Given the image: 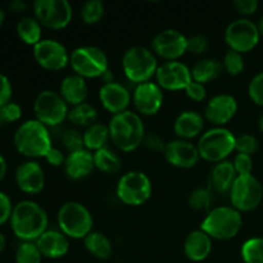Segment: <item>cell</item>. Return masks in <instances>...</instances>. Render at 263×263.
<instances>
[{
    "label": "cell",
    "instance_id": "obj_9",
    "mask_svg": "<svg viewBox=\"0 0 263 263\" xmlns=\"http://www.w3.org/2000/svg\"><path fill=\"white\" fill-rule=\"evenodd\" d=\"M153 185L146 174L141 171H128L120 177L116 187L118 199L127 205H143L151 198Z\"/></svg>",
    "mask_w": 263,
    "mask_h": 263
},
{
    "label": "cell",
    "instance_id": "obj_28",
    "mask_svg": "<svg viewBox=\"0 0 263 263\" xmlns=\"http://www.w3.org/2000/svg\"><path fill=\"white\" fill-rule=\"evenodd\" d=\"M192 77L194 81L205 85L217 79L223 71L222 62L213 58H204L198 61L192 67Z\"/></svg>",
    "mask_w": 263,
    "mask_h": 263
},
{
    "label": "cell",
    "instance_id": "obj_11",
    "mask_svg": "<svg viewBox=\"0 0 263 263\" xmlns=\"http://www.w3.org/2000/svg\"><path fill=\"white\" fill-rule=\"evenodd\" d=\"M230 202L239 212H251L256 210L262 202L263 187L257 177L253 175L238 176L231 186Z\"/></svg>",
    "mask_w": 263,
    "mask_h": 263
},
{
    "label": "cell",
    "instance_id": "obj_1",
    "mask_svg": "<svg viewBox=\"0 0 263 263\" xmlns=\"http://www.w3.org/2000/svg\"><path fill=\"white\" fill-rule=\"evenodd\" d=\"M48 213L33 200H21L13 208L10 226L18 239L23 241L37 240L48 230Z\"/></svg>",
    "mask_w": 263,
    "mask_h": 263
},
{
    "label": "cell",
    "instance_id": "obj_7",
    "mask_svg": "<svg viewBox=\"0 0 263 263\" xmlns=\"http://www.w3.org/2000/svg\"><path fill=\"white\" fill-rule=\"evenodd\" d=\"M236 136L226 127L213 128L202 134L197 146L200 158L213 163H220L226 161L229 156L235 151Z\"/></svg>",
    "mask_w": 263,
    "mask_h": 263
},
{
    "label": "cell",
    "instance_id": "obj_23",
    "mask_svg": "<svg viewBox=\"0 0 263 263\" xmlns=\"http://www.w3.org/2000/svg\"><path fill=\"white\" fill-rule=\"evenodd\" d=\"M64 172L72 180L86 179L94 171V154L87 149L68 153L64 162Z\"/></svg>",
    "mask_w": 263,
    "mask_h": 263
},
{
    "label": "cell",
    "instance_id": "obj_54",
    "mask_svg": "<svg viewBox=\"0 0 263 263\" xmlns=\"http://www.w3.org/2000/svg\"><path fill=\"white\" fill-rule=\"evenodd\" d=\"M4 20H5V13H4V10L0 8V27H2V25L4 23Z\"/></svg>",
    "mask_w": 263,
    "mask_h": 263
},
{
    "label": "cell",
    "instance_id": "obj_48",
    "mask_svg": "<svg viewBox=\"0 0 263 263\" xmlns=\"http://www.w3.org/2000/svg\"><path fill=\"white\" fill-rule=\"evenodd\" d=\"M12 98V85L5 74L0 73V108L10 102Z\"/></svg>",
    "mask_w": 263,
    "mask_h": 263
},
{
    "label": "cell",
    "instance_id": "obj_19",
    "mask_svg": "<svg viewBox=\"0 0 263 263\" xmlns=\"http://www.w3.org/2000/svg\"><path fill=\"white\" fill-rule=\"evenodd\" d=\"M238 112V102L230 94H217L211 98L204 108V118L218 127H225L235 117Z\"/></svg>",
    "mask_w": 263,
    "mask_h": 263
},
{
    "label": "cell",
    "instance_id": "obj_47",
    "mask_svg": "<svg viewBox=\"0 0 263 263\" xmlns=\"http://www.w3.org/2000/svg\"><path fill=\"white\" fill-rule=\"evenodd\" d=\"M234 8L243 15H251L257 12L259 3L257 0H235L233 3Z\"/></svg>",
    "mask_w": 263,
    "mask_h": 263
},
{
    "label": "cell",
    "instance_id": "obj_26",
    "mask_svg": "<svg viewBox=\"0 0 263 263\" xmlns=\"http://www.w3.org/2000/svg\"><path fill=\"white\" fill-rule=\"evenodd\" d=\"M59 94L62 95L66 103L71 107L82 104L86 102L89 95V86H87L86 79L79 76V74H68L64 77L61 82Z\"/></svg>",
    "mask_w": 263,
    "mask_h": 263
},
{
    "label": "cell",
    "instance_id": "obj_16",
    "mask_svg": "<svg viewBox=\"0 0 263 263\" xmlns=\"http://www.w3.org/2000/svg\"><path fill=\"white\" fill-rule=\"evenodd\" d=\"M192 81V69L180 61L164 62L163 64H159L157 69L156 82L162 90H185Z\"/></svg>",
    "mask_w": 263,
    "mask_h": 263
},
{
    "label": "cell",
    "instance_id": "obj_22",
    "mask_svg": "<svg viewBox=\"0 0 263 263\" xmlns=\"http://www.w3.org/2000/svg\"><path fill=\"white\" fill-rule=\"evenodd\" d=\"M43 257L49 259H58L69 252V238L61 230H46L35 241Z\"/></svg>",
    "mask_w": 263,
    "mask_h": 263
},
{
    "label": "cell",
    "instance_id": "obj_25",
    "mask_svg": "<svg viewBox=\"0 0 263 263\" xmlns=\"http://www.w3.org/2000/svg\"><path fill=\"white\" fill-rule=\"evenodd\" d=\"M204 116L197 110H184L176 117L174 123V131L177 139L189 140L199 136L204 128Z\"/></svg>",
    "mask_w": 263,
    "mask_h": 263
},
{
    "label": "cell",
    "instance_id": "obj_37",
    "mask_svg": "<svg viewBox=\"0 0 263 263\" xmlns=\"http://www.w3.org/2000/svg\"><path fill=\"white\" fill-rule=\"evenodd\" d=\"M15 263H41L43 254L32 241H23L15 251Z\"/></svg>",
    "mask_w": 263,
    "mask_h": 263
},
{
    "label": "cell",
    "instance_id": "obj_14",
    "mask_svg": "<svg viewBox=\"0 0 263 263\" xmlns=\"http://www.w3.org/2000/svg\"><path fill=\"white\" fill-rule=\"evenodd\" d=\"M66 46L54 39H43L33 46V58L40 67L48 71H61L69 64Z\"/></svg>",
    "mask_w": 263,
    "mask_h": 263
},
{
    "label": "cell",
    "instance_id": "obj_15",
    "mask_svg": "<svg viewBox=\"0 0 263 263\" xmlns=\"http://www.w3.org/2000/svg\"><path fill=\"white\" fill-rule=\"evenodd\" d=\"M187 37L179 30L166 28L154 36L152 41V51L156 55L168 61H179L186 53Z\"/></svg>",
    "mask_w": 263,
    "mask_h": 263
},
{
    "label": "cell",
    "instance_id": "obj_6",
    "mask_svg": "<svg viewBox=\"0 0 263 263\" xmlns=\"http://www.w3.org/2000/svg\"><path fill=\"white\" fill-rule=\"evenodd\" d=\"M58 226L69 239H85L92 231L91 212L80 202H67L58 211Z\"/></svg>",
    "mask_w": 263,
    "mask_h": 263
},
{
    "label": "cell",
    "instance_id": "obj_17",
    "mask_svg": "<svg viewBox=\"0 0 263 263\" xmlns=\"http://www.w3.org/2000/svg\"><path fill=\"white\" fill-rule=\"evenodd\" d=\"M163 90L157 82L148 81L136 85L133 92V103L140 116H154L163 105Z\"/></svg>",
    "mask_w": 263,
    "mask_h": 263
},
{
    "label": "cell",
    "instance_id": "obj_8",
    "mask_svg": "<svg viewBox=\"0 0 263 263\" xmlns=\"http://www.w3.org/2000/svg\"><path fill=\"white\" fill-rule=\"evenodd\" d=\"M69 66L74 73L84 79H102L103 74L109 69V62L103 49L84 45L72 50Z\"/></svg>",
    "mask_w": 263,
    "mask_h": 263
},
{
    "label": "cell",
    "instance_id": "obj_10",
    "mask_svg": "<svg viewBox=\"0 0 263 263\" xmlns=\"http://www.w3.org/2000/svg\"><path fill=\"white\" fill-rule=\"evenodd\" d=\"M33 112L36 120L44 123L46 127H55L67 120L69 108L59 92L44 90L33 102Z\"/></svg>",
    "mask_w": 263,
    "mask_h": 263
},
{
    "label": "cell",
    "instance_id": "obj_18",
    "mask_svg": "<svg viewBox=\"0 0 263 263\" xmlns=\"http://www.w3.org/2000/svg\"><path fill=\"white\" fill-rule=\"evenodd\" d=\"M163 154L166 161L171 166L184 170L195 167L200 159L198 146L194 145L192 141L182 140V139H176L166 143Z\"/></svg>",
    "mask_w": 263,
    "mask_h": 263
},
{
    "label": "cell",
    "instance_id": "obj_40",
    "mask_svg": "<svg viewBox=\"0 0 263 263\" xmlns=\"http://www.w3.org/2000/svg\"><path fill=\"white\" fill-rule=\"evenodd\" d=\"M259 148V141L258 139L251 134H243V135L236 136L235 140V151L241 154H252L256 153Z\"/></svg>",
    "mask_w": 263,
    "mask_h": 263
},
{
    "label": "cell",
    "instance_id": "obj_51",
    "mask_svg": "<svg viewBox=\"0 0 263 263\" xmlns=\"http://www.w3.org/2000/svg\"><path fill=\"white\" fill-rule=\"evenodd\" d=\"M9 8L12 10H14V12H25L27 9V4L25 2H22V0H14V2H12L9 4Z\"/></svg>",
    "mask_w": 263,
    "mask_h": 263
},
{
    "label": "cell",
    "instance_id": "obj_33",
    "mask_svg": "<svg viewBox=\"0 0 263 263\" xmlns=\"http://www.w3.org/2000/svg\"><path fill=\"white\" fill-rule=\"evenodd\" d=\"M92 154H94L95 168L104 174H117L122 167V161H121L120 156L107 146Z\"/></svg>",
    "mask_w": 263,
    "mask_h": 263
},
{
    "label": "cell",
    "instance_id": "obj_45",
    "mask_svg": "<svg viewBox=\"0 0 263 263\" xmlns=\"http://www.w3.org/2000/svg\"><path fill=\"white\" fill-rule=\"evenodd\" d=\"M185 92H186L187 97L192 100H194V102H203V100L205 99V97H207L205 85L194 81V80L187 85V87L185 89Z\"/></svg>",
    "mask_w": 263,
    "mask_h": 263
},
{
    "label": "cell",
    "instance_id": "obj_57",
    "mask_svg": "<svg viewBox=\"0 0 263 263\" xmlns=\"http://www.w3.org/2000/svg\"><path fill=\"white\" fill-rule=\"evenodd\" d=\"M2 123H4V121H3V117H2V113H0V126H2Z\"/></svg>",
    "mask_w": 263,
    "mask_h": 263
},
{
    "label": "cell",
    "instance_id": "obj_39",
    "mask_svg": "<svg viewBox=\"0 0 263 263\" xmlns=\"http://www.w3.org/2000/svg\"><path fill=\"white\" fill-rule=\"evenodd\" d=\"M62 144L64 145V148L69 152V153H73V152H79L85 149L84 145V136L76 128H68V130H64L63 134L61 136Z\"/></svg>",
    "mask_w": 263,
    "mask_h": 263
},
{
    "label": "cell",
    "instance_id": "obj_42",
    "mask_svg": "<svg viewBox=\"0 0 263 263\" xmlns=\"http://www.w3.org/2000/svg\"><path fill=\"white\" fill-rule=\"evenodd\" d=\"M233 164L238 176L252 175V171H253V159H252V156L238 153L235 158H234Z\"/></svg>",
    "mask_w": 263,
    "mask_h": 263
},
{
    "label": "cell",
    "instance_id": "obj_29",
    "mask_svg": "<svg viewBox=\"0 0 263 263\" xmlns=\"http://www.w3.org/2000/svg\"><path fill=\"white\" fill-rule=\"evenodd\" d=\"M82 136H84L85 149H87L91 153L92 152L95 153V152L105 148L108 140H110L109 127L104 123L97 122L90 126V127L85 128Z\"/></svg>",
    "mask_w": 263,
    "mask_h": 263
},
{
    "label": "cell",
    "instance_id": "obj_4",
    "mask_svg": "<svg viewBox=\"0 0 263 263\" xmlns=\"http://www.w3.org/2000/svg\"><path fill=\"white\" fill-rule=\"evenodd\" d=\"M243 226L241 212L233 205L215 207L207 213L200 229L215 240H230L235 238Z\"/></svg>",
    "mask_w": 263,
    "mask_h": 263
},
{
    "label": "cell",
    "instance_id": "obj_3",
    "mask_svg": "<svg viewBox=\"0 0 263 263\" xmlns=\"http://www.w3.org/2000/svg\"><path fill=\"white\" fill-rule=\"evenodd\" d=\"M14 146L21 154L28 158H45L53 146L49 127L36 118L26 121L15 131Z\"/></svg>",
    "mask_w": 263,
    "mask_h": 263
},
{
    "label": "cell",
    "instance_id": "obj_30",
    "mask_svg": "<svg viewBox=\"0 0 263 263\" xmlns=\"http://www.w3.org/2000/svg\"><path fill=\"white\" fill-rule=\"evenodd\" d=\"M84 244L87 252L99 259H108L113 253L112 241L105 234L99 231H91L84 239Z\"/></svg>",
    "mask_w": 263,
    "mask_h": 263
},
{
    "label": "cell",
    "instance_id": "obj_34",
    "mask_svg": "<svg viewBox=\"0 0 263 263\" xmlns=\"http://www.w3.org/2000/svg\"><path fill=\"white\" fill-rule=\"evenodd\" d=\"M240 254L244 263H263V238L256 236L244 241Z\"/></svg>",
    "mask_w": 263,
    "mask_h": 263
},
{
    "label": "cell",
    "instance_id": "obj_56",
    "mask_svg": "<svg viewBox=\"0 0 263 263\" xmlns=\"http://www.w3.org/2000/svg\"><path fill=\"white\" fill-rule=\"evenodd\" d=\"M259 128H261V131L263 133V116L261 117V120H259Z\"/></svg>",
    "mask_w": 263,
    "mask_h": 263
},
{
    "label": "cell",
    "instance_id": "obj_53",
    "mask_svg": "<svg viewBox=\"0 0 263 263\" xmlns=\"http://www.w3.org/2000/svg\"><path fill=\"white\" fill-rule=\"evenodd\" d=\"M5 244H7V240H5V236H4V234H3L2 231H0V253H2V252L4 251Z\"/></svg>",
    "mask_w": 263,
    "mask_h": 263
},
{
    "label": "cell",
    "instance_id": "obj_31",
    "mask_svg": "<svg viewBox=\"0 0 263 263\" xmlns=\"http://www.w3.org/2000/svg\"><path fill=\"white\" fill-rule=\"evenodd\" d=\"M67 120L77 127L87 128L98 122V110L94 105L85 102L82 104L71 107Z\"/></svg>",
    "mask_w": 263,
    "mask_h": 263
},
{
    "label": "cell",
    "instance_id": "obj_52",
    "mask_svg": "<svg viewBox=\"0 0 263 263\" xmlns=\"http://www.w3.org/2000/svg\"><path fill=\"white\" fill-rule=\"evenodd\" d=\"M5 174H7V161H5L4 157L0 154V181L4 179Z\"/></svg>",
    "mask_w": 263,
    "mask_h": 263
},
{
    "label": "cell",
    "instance_id": "obj_43",
    "mask_svg": "<svg viewBox=\"0 0 263 263\" xmlns=\"http://www.w3.org/2000/svg\"><path fill=\"white\" fill-rule=\"evenodd\" d=\"M210 48V41L205 36L203 35H194L187 37V46L186 50L189 53L195 54V55H200V54H204L205 51Z\"/></svg>",
    "mask_w": 263,
    "mask_h": 263
},
{
    "label": "cell",
    "instance_id": "obj_21",
    "mask_svg": "<svg viewBox=\"0 0 263 263\" xmlns=\"http://www.w3.org/2000/svg\"><path fill=\"white\" fill-rule=\"evenodd\" d=\"M17 186L27 194H39L45 186V174L37 162L28 161L20 164L15 171Z\"/></svg>",
    "mask_w": 263,
    "mask_h": 263
},
{
    "label": "cell",
    "instance_id": "obj_36",
    "mask_svg": "<svg viewBox=\"0 0 263 263\" xmlns=\"http://www.w3.org/2000/svg\"><path fill=\"white\" fill-rule=\"evenodd\" d=\"M105 8L100 0H87L82 4L80 14L86 25H95L103 18Z\"/></svg>",
    "mask_w": 263,
    "mask_h": 263
},
{
    "label": "cell",
    "instance_id": "obj_55",
    "mask_svg": "<svg viewBox=\"0 0 263 263\" xmlns=\"http://www.w3.org/2000/svg\"><path fill=\"white\" fill-rule=\"evenodd\" d=\"M258 28H259V32H261V35H263V15H262L261 21H259V23H258Z\"/></svg>",
    "mask_w": 263,
    "mask_h": 263
},
{
    "label": "cell",
    "instance_id": "obj_20",
    "mask_svg": "<svg viewBox=\"0 0 263 263\" xmlns=\"http://www.w3.org/2000/svg\"><path fill=\"white\" fill-rule=\"evenodd\" d=\"M131 92L125 85L120 82H108L103 84L99 89V100L105 110L112 113L113 116L127 110L130 105Z\"/></svg>",
    "mask_w": 263,
    "mask_h": 263
},
{
    "label": "cell",
    "instance_id": "obj_12",
    "mask_svg": "<svg viewBox=\"0 0 263 263\" xmlns=\"http://www.w3.org/2000/svg\"><path fill=\"white\" fill-rule=\"evenodd\" d=\"M261 32L258 25L249 18H238L231 21L225 30V41L229 49L238 53H248L259 43Z\"/></svg>",
    "mask_w": 263,
    "mask_h": 263
},
{
    "label": "cell",
    "instance_id": "obj_27",
    "mask_svg": "<svg viewBox=\"0 0 263 263\" xmlns=\"http://www.w3.org/2000/svg\"><path fill=\"white\" fill-rule=\"evenodd\" d=\"M238 177L235 168H234L233 162L222 161L220 163H216L211 172V185L215 187L218 193H229L234 181Z\"/></svg>",
    "mask_w": 263,
    "mask_h": 263
},
{
    "label": "cell",
    "instance_id": "obj_41",
    "mask_svg": "<svg viewBox=\"0 0 263 263\" xmlns=\"http://www.w3.org/2000/svg\"><path fill=\"white\" fill-rule=\"evenodd\" d=\"M248 94L254 104L263 107V71L251 80L248 85Z\"/></svg>",
    "mask_w": 263,
    "mask_h": 263
},
{
    "label": "cell",
    "instance_id": "obj_32",
    "mask_svg": "<svg viewBox=\"0 0 263 263\" xmlns=\"http://www.w3.org/2000/svg\"><path fill=\"white\" fill-rule=\"evenodd\" d=\"M41 31L43 28H41L40 22L35 17H23L17 23L18 36L27 45L35 46L36 44L43 40Z\"/></svg>",
    "mask_w": 263,
    "mask_h": 263
},
{
    "label": "cell",
    "instance_id": "obj_2",
    "mask_svg": "<svg viewBox=\"0 0 263 263\" xmlns=\"http://www.w3.org/2000/svg\"><path fill=\"white\" fill-rule=\"evenodd\" d=\"M108 127L110 141L116 148L126 153L138 149L144 143L146 135L141 116L128 109L112 116Z\"/></svg>",
    "mask_w": 263,
    "mask_h": 263
},
{
    "label": "cell",
    "instance_id": "obj_44",
    "mask_svg": "<svg viewBox=\"0 0 263 263\" xmlns=\"http://www.w3.org/2000/svg\"><path fill=\"white\" fill-rule=\"evenodd\" d=\"M0 113L4 122H15L22 117V108L14 102H9L0 108Z\"/></svg>",
    "mask_w": 263,
    "mask_h": 263
},
{
    "label": "cell",
    "instance_id": "obj_24",
    "mask_svg": "<svg viewBox=\"0 0 263 263\" xmlns=\"http://www.w3.org/2000/svg\"><path fill=\"white\" fill-rule=\"evenodd\" d=\"M213 239L207 233L199 229L194 230L185 238L184 253L192 262H203L212 252Z\"/></svg>",
    "mask_w": 263,
    "mask_h": 263
},
{
    "label": "cell",
    "instance_id": "obj_50",
    "mask_svg": "<svg viewBox=\"0 0 263 263\" xmlns=\"http://www.w3.org/2000/svg\"><path fill=\"white\" fill-rule=\"evenodd\" d=\"M66 157L67 156H64L63 152H62L61 149L55 148V146H51V149L45 156V159L48 161L49 164H51V166L59 167V166H64Z\"/></svg>",
    "mask_w": 263,
    "mask_h": 263
},
{
    "label": "cell",
    "instance_id": "obj_38",
    "mask_svg": "<svg viewBox=\"0 0 263 263\" xmlns=\"http://www.w3.org/2000/svg\"><path fill=\"white\" fill-rule=\"evenodd\" d=\"M222 67L231 76L240 74L244 71V68H246V62H244L243 54L229 49L225 53V55H223Z\"/></svg>",
    "mask_w": 263,
    "mask_h": 263
},
{
    "label": "cell",
    "instance_id": "obj_5",
    "mask_svg": "<svg viewBox=\"0 0 263 263\" xmlns=\"http://www.w3.org/2000/svg\"><path fill=\"white\" fill-rule=\"evenodd\" d=\"M159 64L157 55L144 46H131L122 57V69L134 84H144L156 77Z\"/></svg>",
    "mask_w": 263,
    "mask_h": 263
},
{
    "label": "cell",
    "instance_id": "obj_49",
    "mask_svg": "<svg viewBox=\"0 0 263 263\" xmlns=\"http://www.w3.org/2000/svg\"><path fill=\"white\" fill-rule=\"evenodd\" d=\"M143 144L153 152H163L164 148H166V143L157 134H148V135H145Z\"/></svg>",
    "mask_w": 263,
    "mask_h": 263
},
{
    "label": "cell",
    "instance_id": "obj_35",
    "mask_svg": "<svg viewBox=\"0 0 263 263\" xmlns=\"http://www.w3.org/2000/svg\"><path fill=\"white\" fill-rule=\"evenodd\" d=\"M190 208L195 211H199V212H210L212 208V193L208 187H197V189L193 190L189 195V199H187Z\"/></svg>",
    "mask_w": 263,
    "mask_h": 263
},
{
    "label": "cell",
    "instance_id": "obj_13",
    "mask_svg": "<svg viewBox=\"0 0 263 263\" xmlns=\"http://www.w3.org/2000/svg\"><path fill=\"white\" fill-rule=\"evenodd\" d=\"M33 13L40 25L50 30L66 28L73 15L72 5L67 0H36Z\"/></svg>",
    "mask_w": 263,
    "mask_h": 263
},
{
    "label": "cell",
    "instance_id": "obj_46",
    "mask_svg": "<svg viewBox=\"0 0 263 263\" xmlns=\"http://www.w3.org/2000/svg\"><path fill=\"white\" fill-rule=\"evenodd\" d=\"M12 200L5 193L0 192V226L4 225L7 221H10L13 213Z\"/></svg>",
    "mask_w": 263,
    "mask_h": 263
}]
</instances>
